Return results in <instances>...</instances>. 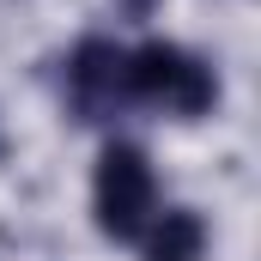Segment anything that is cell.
Instances as JSON below:
<instances>
[{
  "instance_id": "cell-1",
  "label": "cell",
  "mask_w": 261,
  "mask_h": 261,
  "mask_svg": "<svg viewBox=\"0 0 261 261\" xmlns=\"http://www.w3.org/2000/svg\"><path fill=\"white\" fill-rule=\"evenodd\" d=\"M122 79H128V103H152L164 116H206L219 97L213 67L176 49V43H140L122 55Z\"/></svg>"
},
{
  "instance_id": "cell-2",
  "label": "cell",
  "mask_w": 261,
  "mask_h": 261,
  "mask_svg": "<svg viewBox=\"0 0 261 261\" xmlns=\"http://www.w3.org/2000/svg\"><path fill=\"white\" fill-rule=\"evenodd\" d=\"M91 206H97V231L116 237V243H140L146 225L158 219V182H152V164L146 152L116 140L103 146L97 158V182H91Z\"/></svg>"
},
{
  "instance_id": "cell-3",
  "label": "cell",
  "mask_w": 261,
  "mask_h": 261,
  "mask_svg": "<svg viewBox=\"0 0 261 261\" xmlns=\"http://www.w3.org/2000/svg\"><path fill=\"white\" fill-rule=\"evenodd\" d=\"M122 55H128V49H116V43H103V37H91V43L73 49V61H67V97H73V110H79L85 122H103V116H116V110L128 103Z\"/></svg>"
},
{
  "instance_id": "cell-4",
  "label": "cell",
  "mask_w": 261,
  "mask_h": 261,
  "mask_svg": "<svg viewBox=\"0 0 261 261\" xmlns=\"http://www.w3.org/2000/svg\"><path fill=\"white\" fill-rule=\"evenodd\" d=\"M200 255H206L200 213H164L146 225V261H200Z\"/></svg>"
}]
</instances>
